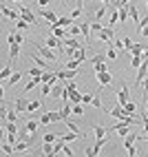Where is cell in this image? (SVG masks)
Returning <instances> with one entry per match:
<instances>
[{
	"label": "cell",
	"mask_w": 148,
	"mask_h": 157,
	"mask_svg": "<svg viewBox=\"0 0 148 157\" xmlns=\"http://www.w3.org/2000/svg\"><path fill=\"white\" fill-rule=\"evenodd\" d=\"M36 49L40 51V53H42V58H47V60H55L58 58V51L55 49H51V47H42V44H36Z\"/></svg>",
	"instance_id": "1"
},
{
	"label": "cell",
	"mask_w": 148,
	"mask_h": 157,
	"mask_svg": "<svg viewBox=\"0 0 148 157\" xmlns=\"http://www.w3.org/2000/svg\"><path fill=\"white\" fill-rule=\"evenodd\" d=\"M148 75V60H144V64L137 69V78H135V86H142V82L146 80Z\"/></svg>",
	"instance_id": "2"
},
{
	"label": "cell",
	"mask_w": 148,
	"mask_h": 157,
	"mask_svg": "<svg viewBox=\"0 0 148 157\" xmlns=\"http://www.w3.org/2000/svg\"><path fill=\"white\" fill-rule=\"evenodd\" d=\"M137 140V135H135V131H131L128 135H126V137H124V146H126V151H128V155L133 157L137 151H135V146H133V142Z\"/></svg>",
	"instance_id": "3"
},
{
	"label": "cell",
	"mask_w": 148,
	"mask_h": 157,
	"mask_svg": "<svg viewBox=\"0 0 148 157\" xmlns=\"http://www.w3.org/2000/svg\"><path fill=\"white\" fill-rule=\"evenodd\" d=\"M128 100H131V86H128V84H124L122 91L117 93V104H120V106H124V104L128 102Z\"/></svg>",
	"instance_id": "4"
},
{
	"label": "cell",
	"mask_w": 148,
	"mask_h": 157,
	"mask_svg": "<svg viewBox=\"0 0 148 157\" xmlns=\"http://www.w3.org/2000/svg\"><path fill=\"white\" fill-rule=\"evenodd\" d=\"M95 78H97V82H100V86H108L111 82H113V75L108 71H102V73H95Z\"/></svg>",
	"instance_id": "5"
},
{
	"label": "cell",
	"mask_w": 148,
	"mask_h": 157,
	"mask_svg": "<svg viewBox=\"0 0 148 157\" xmlns=\"http://www.w3.org/2000/svg\"><path fill=\"white\" fill-rule=\"evenodd\" d=\"M20 18H22V20H27L29 25L38 22V18H36L33 13H31V9H29V7H22V9H20Z\"/></svg>",
	"instance_id": "6"
},
{
	"label": "cell",
	"mask_w": 148,
	"mask_h": 157,
	"mask_svg": "<svg viewBox=\"0 0 148 157\" xmlns=\"http://www.w3.org/2000/svg\"><path fill=\"white\" fill-rule=\"evenodd\" d=\"M29 58H31V60L36 62V67H40V69H44V71H49V69H47V58H42V56H36V53H31Z\"/></svg>",
	"instance_id": "7"
},
{
	"label": "cell",
	"mask_w": 148,
	"mask_h": 157,
	"mask_svg": "<svg viewBox=\"0 0 148 157\" xmlns=\"http://www.w3.org/2000/svg\"><path fill=\"white\" fill-rule=\"evenodd\" d=\"M42 18H44L49 25H55V22H58V16H55L53 11H49V9H42Z\"/></svg>",
	"instance_id": "8"
},
{
	"label": "cell",
	"mask_w": 148,
	"mask_h": 157,
	"mask_svg": "<svg viewBox=\"0 0 148 157\" xmlns=\"http://www.w3.org/2000/svg\"><path fill=\"white\" fill-rule=\"evenodd\" d=\"M131 20V13H128V5L126 7H120V25H126Z\"/></svg>",
	"instance_id": "9"
},
{
	"label": "cell",
	"mask_w": 148,
	"mask_h": 157,
	"mask_svg": "<svg viewBox=\"0 0 148 157\" xmlns=\"http://www.w3.org/2000/svg\"><path fill=\"white\" fill-rule=\"evenodd\" d=\"M73 25H75V20H73V18H58V22L55 25H51V27H73Z\"/></svg>",
	"instance_id": "10"
},
{
	"label": "cell",
	"mask_w": 148,
	"mask_h": 157,
	"mask_svg": "<svg viewBox=\"0 0 148 157\" xmlns=\"http://www.w3.org/2000/svg\"><path fill=\"white\" fill-rule=\"evenodd\" d=\"M62 44H64V47H71V49H82V44H80L78 38H64V40H62Z\"/></svg>",
	"instance_id": "11"
},
{
	"label": "cell",
	"mask_w": 148,
	"mask_h": 157,
	"mask_svg": "<svg viewBox=\"0 0 148 157\" xmlns=\"http://www.w3.org/2000/svg\"><path fill=\"white\" fill-rule=\"evenodd\" d=\"M111 115H113L115 120H124V117H126V115H128V113L124 111V106H120V104H117V106H115V109L111 111Z\"/></svg>",
	"instance_id": "12"
},
{
	"label": "cell",
	"mask_w": 148,
	"mask_h": 157,
	"mask_svg": "<svg viewBox=\"0 0 148 157\" xmlns=\"http://www.w3.org/2000/svg\"><path fill=\"white\" fill-rule=\"evenodd\" d=\"M18 56H20V44L18 42L16 44H9V62H13Z\"/></svg>",
	"instance_id": "13"
},
{
	"label": "cell",
	"mask_w": 148,
	"mask_h": 157,
	"mask_svg": "<svg viewBox=\"0 0 148 157\" xmlns=\"http://www.w3.org/2000/svg\"><path fill=\"white\" fill-rule=\"evenodd\" d=\"M2 16L9 18V20H18L20 18V11H11L9 7H2Z\"/></svg>",
	"instance_id": "14"
},
{
	"label": "cell",
	"mask_w": 148,
	"mask_h": 157,
	"mask_svg": "<svg viewBox=\"0 0 148 157\" xmlns=\"http://www.w3.org/2000/svg\"><path fill=\"white\" fill-rule=\"evenodd\" d=\"M93 131H95V140H100V137H106V128H104L102 124H93Z\"/></svg>",
	"instance_id": "15"
},
{
	"label": "cell",
	"mask_w": 148,
	"mask_h": 157,
	"mask_svg": "<svg viewBox=\"0 0 148 157\" xmlns=\"http://www.w3.org/2000/svg\"><path fill=\"white\" fill-rule=\"evenodd\" d=\"M144 64V56H131V67L133 69H139Z\"/></svg>",
	"instance_id": "16"
},
{
	"label": "cell",
	"mask_w": 148,
	"mask_h": 157,
	"mask_svg": "<svg viewBox=\"0 0 148 157\" xmlns=\"http://www.w3.org/2000/svg\"><path fill=\"white\" fill-rule=\"evenodd\" d=\"M128 13H131V20H133V22H139V13H137V7L135 5H128Z\"/></svg>",
	"instance_id": "17"
},
{
	"label": "cell",
	"mask_w": 148,
	"mask_h": 157,
	"mask_svg": "<svg viewBox=\"0 0 148 157\" xmlns=\"http://www.w3.org/2000/svg\"><path fill=\"white\" fill-rule=\"evenodd\" d=\"M146 47H148V44H133V47H131V56H142Z\"/></svg>",
	"instance_id": "18"
},
{
	"label": "cell",
	"mask_w": 148,
	"mask_h": 157,
	"mask_svg": "<svg viewBox=\"0 0 148 157\" xmlns=\"http://www.w3.org/2000/svg\"><path fill=\"white\" fill-rule=\"evenodd\" d=\"M135 109H137V104H135V100H128L124 104V111L128 113V115H135Z\"/></svg>",
	"instance_id": "19"
},
{
	"label": "cell",
	"mask_w": 148,
	"mask_h": 157,
	"mask_svg": "<svg viewBox=\"0 0 148 157\" xmlns=\"http://www.w3.org/2000/svg\"><path fill=\"white\" fill-rule=\"evenodd\" d=\"M80 29H82V36L89 40V38H91V25H89V22H82V25H80Z\"/></svg>",
	"instance_id": "20"
},
{
	"label": "cell",
	"mask_w": 148,
	"mask_h": 157,
	"mask_svg": "<svg viewBox=\"0 0 148 157\" xmlns=\"http://www.w3.org/2000/svg\"><path fill=\"white\" fill-rule=\"evenodd\" d=\"M27 104H29V102H27L25 98H18V100H16V111H27Z\"/></svg>",
	"instance_id": "21"
},
{
	"label": "cell",
	"mask_w": 148,
	"mask_h": 157,
	"mask_svg": "<svg viewBox=\"0 0 148 157\" xmlns=\"http://www.w3.org/2000/svg\"><path fill=\"white\" fill-rule=\"evenodd\" d=\"M49 115H51V122H53V124H58V122H62V120H64L60 111H49Z\"/></svg>",
	"instance_id": "22"
},
{
	"label": "cell",
	"mask_w": 148,
	"mask_h": 157,
	"mask_svg": "<svg viewBox=\"0 0 148 157\" xmlns=\"http://www.w3.org/2000/svg\"><path fill=\"white\" fill-rule=\"evenodd\" d=\"M9 75H11V62H7V67L0 71V80H7Z\"/></svg>",
	"instance_id": "23"
},
{
	"label": "cell",
	"mask_w": 148,
	"mask_h": 157,
	"mask_svg": "<svg viewBox=\"0 0 148 157\" xmlns=\"http://www.w3.org/2000/svg\"><path fill=\"white\" fill-rule=\"evenodd\" d=\"M20 78H22V73H20V71L11 73V78H9V86H13V84H18V82H20Z\"/></svg>",
	"instance_id": "24"
},
{
	"label": "cell",
	"mask_w": 148,
	"mask_h": 157,
	"mask_svg": "<svg viewBox=\"0 0 148 157\" xmlns=\"http://www.w3.org/2000/svg\"><path fill=\"white\" fill-rule=\"evenodd\" d=\"M40 91H42V95H51L53 84H47V82H42V84H40Z\"/></svg>",
	"instance_id": "25"
},
{
	"label": "cell",
	"mask_w": 148,
	"mask_h": 157,
	"mask_svg": "<svg viewBox=\"0 0 148 157\" xmlns=\"http://www.w3.org/2000/svg\"><path fill=\"white\" fill-rule=\"evenodd\" d=\"M42 73H44V69H40V67L29 69V75H31V78H42Z\"/></svg>",
	"instance_id": "26"
},
{
	"label": "cell",
	"mask_w": 148,
	"mask_h": 157,
	"mask_svg": "<svg viewBox=\"0 0 148 157\" xmlns=\"http://www.w3.org/2000/svg\"><path fill=\"white\" fill-rule=\"evenodd\" d=\"M42 151H44V155H47V157H51V155H53V144H51V142H44Z\"/></svg>",
	"instance_id": "27"
},
{
	"label": "cell",
	"mask_w": 148,
	"mask_h": 157,
	"mask_svg": "<svg viewBox=\"0 0 148 157\" xmlns=\"http://www.w3.org/2000/svg\"><path fill=\"white\" fill-rule=\"evenodd\" d=\"M38 109H40V102H38V100H31V102L27 104V111H29V113H33V111H38Z\"/></svg>",
	"instance_id": "28"
},
{
	"label": "cell",
	"mask_w": 148,
	"mask_h": 157,
	"mask_svg": "<svg viewBox=\"0 0 148 157\" xmlns=\"http://www.w3.org/2000/svg\"><path fill=\"white\" fill-rule=\"evenodd\" d=\"M120 53H117V49H115L113 47V42H111V47H108V51H106V58H111V60H115V58H117Z\"/></svg>",
	"instance_id": "29"
},
{
	"label": "cell",
	"mask_w": 148,
	"mask_h": 157,
	"mask_svg": "<svg viewBox=\"0 0 148 157\" xmlns=\"http://www.w3.org/2000/svg\"><path fill=\"white\" fill-rule=\"evenodd\" d=\"M55 140H60V135H55V133H47L44 137H42V142H51V144H53Z\"/></svg>",
	"instance_id": "30"
},
{
	"label": "cell",
	"mask_w": 148,
	"mask_h": 157,
	"mask_svg": "<svg viewBox=\"0 0 148 157\" xmlns=\"http://www.w3.org/2000/svg\"><path fill=\"white\" fill-rule=\"evenodd\" d=\"M82 11H84V7H80V5H78V7L71 11V18H73V20H78V18L82 16Z\"/></svg>",
	"instance_id": "31"
},
{
	"label": "cell",
	"mask_w": 148,
	"mask_h": 157,
	"mask_svg": "<svg viewBox=\"0 0 148 157\" xmlns=\"http://www.w3.org/2000/svg\"><path fill=\"white\" fill-rule=\"evenodd\" d=\"M64 144H66L64 140H60V142L53 146V155H58V153H62V151H64Z\"/></svg>",
	"instance_id": "32"
},
{
	"label": "cell",
	"mask_w": 148,
	"mask_h": 157,
	"mask_svg": "<svg viewBox=\"0 0 148 157\" xmlns=\"http://www.w3.org/2000/svg\"><path fill=\"white\" fill-rule=\"evenodd\" d=\"M38 124H40V122H33V120H29V122H27V131H29V133H36Z\"/></svg>",
	"instance_id": "33"
},
{
	"label": "cell",
	"mask_w": 148,
	"mask_h": 157,
	"mask_svg": "<svg viewBox=\"0 0 148 157\" xmlns=\"http://www.w3.org/2000/svg\"><path fill=\"white\" fill-rule=\"evenodd\" d=\"M16 27H18V31H27L29 29V22H27V20H18Z\"/></svg>",
	"instance_id": "34"
},
{
	"label": "cell",
	"mask_w": 148,
	"mask_h": 157,
	"mask_svg": "<svg viewBox=\"0 0 148 157\" xmlns=\"http://www.w3.org/2000/svg\"><path fill=\"white\" fill-rule=\"evenodd\" d=\"M80 64H82V62H80V60H75V58H73L71 62H66V69H80Z\"/></svg>",
	"instance_id": "35"
},
{
	"label": "cell",
	"mask_w": 148,
	"mask_h": 157,
	"mask_svg": "<svg viewBox=\"0 0 148 157\" xmlns=\"http://www.w3.org/2000/svg\"><path fill=\"white\" fill-rule=\"evenodd\" d=\"M82 33V29L78 27V25H73V27H69V36H80Z\"/></svg>",
	"instance_id": "36"
},
{
	"label": "cell",
	"mask_w": 148,
	"mask_h": 157,
	"mask_svg": "<svg viewBox=\"0 0 148 157\" xmlns=\"http://www.w3.org/2000/svg\"><path fill=\"white\" fill-rule=\"evenodd\" d=\"M40 124H44V126H47V124H53V122H51V115H49V113H42Z\"/></svg>",
	"instance_id": "37"
},
{
	"label": "cell",
	"mask_w": 148,
	"mask_h": 157,
	"mask_svg": "<svg viewBox=\"0 0 148 157\" xmlns=\"http://www.w3.org/2000/svg\"><path fill=\"white\" fill-rule=\"evenodd\" d=\"M66 126H69V131H73V133H80V126L75 122H71V120H66Z\"/></svg>",
	"instance_id": "38"
},
{
	"label": "cell",
	"mask_w": 148,
	"mask_h": 157,
	"mask_svg": "<svg viewBox=\"0 0 148 157\" xmlns=\"http://www.w3.org/2000/svg\"><path fill=\"white\" fill-rule=\"evenodd\" d=\"M102 29H104V27H102V22H100V20H97V22H93V25H91V31H93V33H100Z\"/></svg>",
	"instance_id": "39"
},
{
	"label": "cell",
	"mask_w": 148,
	"mask_h": 157,
	"mask_svg": "<svg viewBox=\"0 0 148 157\" xmlns=\"http://www.w3.org/2000/svg\"><path fill=\"white\" fill-rule=\"evenodd\" d=\"M144 27H148V16H144V18L139 20V22H137V31H142Z\"/></svg>",
	"instance_id": "40"
},
{
	"label": "cell",
	"mask_w": 148,
	"mask_h": 157,
	"mask_svg": "<svg viewBox=\"0 0 148 157\" xmlns=\"http://www.w3.org/2000/svg\"><path fill=\"white\" fill-rule=\"evenodd\" d=\"M102 71H108L106 69V62H97V64H95V73H102Z\"/></svg>",
	"instance_id": "41"
},
{
	"label": "cell",
	"mask_w": 148,
	"mask_h": 157,
	"mask_svg": "<svg viewBox=\"0 0 148 157\" xmlns=\"http://www.w3.org/2000/svg\"><path fill=\"white\" fill-rule=\"evenodd\" d=\"M2 153H5V155H11V153H16V151H13L11 144H2Z\"/></svg>",
	"instance_id": "42"
},
{
	"label": "cell",
	"mask_w": 148,
	"mask_h": 157,
	"mask_svg": "<svg viewBox=\"0 0 148 157\" xmlns=\"http://www.w3.org/2000/svg\"><path fill=\"white\" fill-rule=\"evenodd\" d=\"M93 98H95V95H91V93H84V95H82V104H91Z\"/></svg>",
	"instance_id": "43"
},
{
	"label": "cell",
	"mask_w": 148,
	"mask_h": 157,
	"mask_svg": "<svg viewBox=\"0 0 148 157\" xmlns=\"http://www.w3.org/2000/svg\"><path fill=\"white\" fill-rule=\"evenodd\" d=\"M104 16H106V7H100L97 11H95V18L100 20V18H104Z\"/></svg>",
	"instance_id": "44"
},
{
	"label": "cell",
	"mask_w": 148,
	"mask_h": 157,
	"mask_svg": "<svg viewBox=\"0 0 148 157\" xmlns=\"http://www.w3.org/2000/svg\"><path fill=\"white\" fill-rule=\"evenodd\" d=\"M91 104H93V106H95V109H102V98H100V95H95Z\"/></svg>",
	"instance_id": "45"
},
{
	"label": "cell",
	"mask_w": 148,
	"mask_h": 157,
	"mask_svg": "<svg viewBox=\"0 0 148 157\" xmlns=\"http://www.w3.org/2000/svg\"><path fill=\"white\" fill-rule=\"evenodd\" d=\"M142 91H144V98L148 95V75H146V80L142 82Z\"/></svg>",
	"instance_id": "46"
},
{
	"label": "cell",
	"mask_w": 148,
	"mask_h": 157,
	"mask_svg": "<svg viewBox=\"0 0 148 157\" xmlns=\"http://www.w3.org/2000/svg\"><path fill=\"white\" fill-rule=\"evenodd\" d=\"M73 113H75V115H82V113H84V109L80 106V104H73Z\"/></svg>",
	"instance_id": "47"
},
{
	"label": "cell",
	"mask_w": 148,
	"mask_h": 157,
	"mask_svg": "<svg viewBox=\"0 0 148 157\" xmlns=\"http://www.w3.org/2000/svg\"><path fill=\"white\" fill-rule=\"evenodd\" d=\"M25 38H27L25 33H16V42H18V44H22V42H25Z\"/></svg>",
	"instance_id": "48"
},
{
	"label": "cell",
	"mask_w": 148,
	"mask_h": 157,
	"mask_svg": "<svg viewBox=\"0 0 148 157\" xmlns=\"http://www.w3.org/2000/svg\"><path fill=\"white\" fill-rule=\"evenodd\" d=\"M131 47H133V42H131L128 38H124V49H126V51H131Z\"/></svg>",
	"instance_id": "49"
},
{
	"label": "cell",
	"mask_w": 148,
	"mask_h": 157,
	"mask_svg": "<svg viewBox=\"0 0 148 157\" xmlns=\"http://www.w3.org/2000/svg\"><path fill=\"white\" fill-rule=\"evenodd\" d=\"M62 153H64V155H69V157H73V151L69 148V146H66V144H64V151H62Z\"/></svg>",
	"instance_id": "50"
},
{
	"label": "cell",
	"mask_w": 148,
	"mask_h": 157,
	"mask_svg": "<svg viewBox=\"0 0 148 157\" xmlns=\"http://www.w3.org/2000/svg\"><path fill=\"white\" fill-rule=\"evenodd\" d=\"M139 36H142V38H148V27H144V29L139 31Z\"/></svg>",
	"instance_id": "51"
},
{
	"label": "cell",
	"mask_w": 148,
	"mask_h": 157,
	"mask_svg": "<svg viewBox=\"0 0 148 157\" xmlns=\"http://www.w3.org/2000/svg\"><path fill=\"white\" fill-rule=\"evenodd\" d=\"M47 2H49V0H38V5H40L42 9H44V5H47Z\"/></svg>",
	"instance_id": "52"
},
{
	"label": "cell",
	"mask_w": 148,
	"mask_h": 157,
	"mask_svg": "<svg viewBox=\"0 0 148 157\" xmlns=\"http://www.w3.org/2000/svg\"><path fill=\"white\" fill-rule=\"evenodd\" d=\"M142 56H144V60H148V47L144 49V53H142Z\"/></svg>",
	"instance_id": "53"
},
{
	"label": "cell",
	"mask_w": 148,
	"mask_h": 157,
	"mask_svg": "<svg viewBox=\"0 0 148 157\" xmlns=\"http://www.w3.org/2000/svg\"><path fill=\"white\" fill-rule=\"evenodd\" d=\"M144 131H146V133H148V120H146V122H144Z\"/></svg>",
	"instance_id": "54"
},
{
	"label": "cell",
	"mask_w": 148,
	"mask_h": 157,
	"mask_svg": "<svg viewBox=\"0 0 148 157\" xmlns=\"http://www.w3.org/2000/svg\"><path fill=\"white\" fill-rule=\"evenodd\" d=\"M144 102H146V109H148V95H146V98H144Z\"/></svg>",
	"instance_id": "55"
},
{
	"label": "cell",
	"mask_w": 148,
	"mask_h": 157,
	"mask_svg": "<svg viewBox=\"0 0 148 157\" xmlns=\"http://www.w3.org/2000/svg\"><path fill=\"white\" fill-rule=\"evenodd\" d=\"M100 2H104V5H106V2H111V0H100Z\"/></svg>",
	"instance_id": "56"
},
{
	"label": "cell",
	"mask_w": 148,
	"mask_h": 157,
	"mask_svg": "<svg viewBox=\"0 0 148 157\" xmlns=\"http://www.w3.org/2000/svg\"><path fill=\"white\" fill-rule=\"evenodd\" d=\"M13 2H22V0H13Z\"/></svg>",
	"instance_id": "57"
},
{
	"label": "cell",
	"mask_w": 148,
	"mask_h": 157,
	"mask_svg": "<svg viewBox=\"0 0 148 157\" xmlns=\"http://www.w3.org/2000/svg\"><path fill=\"white\" fill-rule=\"evenodd\" d=\"M60 2H62V5H64V0H60Z\"/></svg>",
	"instance_id": "58"
},
{
	"label": "cell",
	"mask_w": 148,
	"mask_h": 157,
	"mask_svg": "<svg viewBox=\"0 0 148 157\" xmlns=\"http://www.w3.org/2000/svg\"><path fill=\"white\" fill-rule=\"evenodd\" d=\"M146 7H148V0H146Z\"/></svg>",
	"instance_id": "59"
}]
</instances>
